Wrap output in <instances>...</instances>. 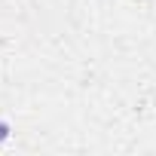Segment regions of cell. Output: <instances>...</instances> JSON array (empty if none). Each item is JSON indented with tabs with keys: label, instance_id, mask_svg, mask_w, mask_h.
Returning <instances> with one entry per match:
<instances>
[{
	"label": "cell",
	"instance_id": "6da1fadb",
	"mask_svg": "<svg viewBox=\"0 0 156 156\" xmlns=\"http://www.w3.org/2000/svg\"><path fill=\"white\" fill-rule=\"evenodd\" d=\"M3 141H9V122L0 119V144H3Z\"/></svg>",
	"mask_w": 156,
	"mask_h": 156
}]
</instances>
